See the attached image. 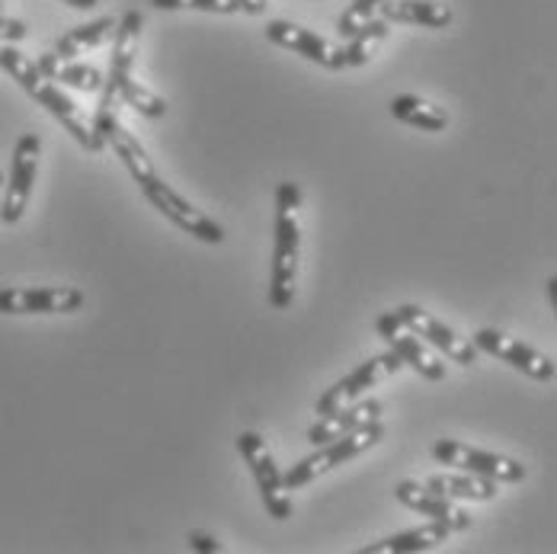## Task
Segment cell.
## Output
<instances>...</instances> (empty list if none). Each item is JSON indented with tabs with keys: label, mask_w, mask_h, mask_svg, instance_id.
Instances as JSON below:
<instances>
[{
	"label": "cell",
	"mask_w": 557,
	"mask_h": 554,
	"mask_svg": "<svg viewBox=\"0 0 557 554\" xmlns=\"http://www.w3.org/2000/svg\"><path fill=\"white\" fill-rule=\"evenodd\" d=\"M301 189L298 183L285 180L276 189V244L270 263V305L282 311L295 298L298 257H301Z\"/></svg>",
	"instance_id": "cell-2"
},
{
	"label": "cell",
	"mask_w": 557,
	"mask_h": 554,
	"mask_svg": "<svg viewBox=\"0 0 557 554\" xmlns=\"http://www.w3.org/2000/svg\"><path fill=\"white\" fill-rule=\"evenodd\" d=\"M478 346V353H487V356H497L500 362L512 366L516 372L535 379V382H552L555 379V359H548L545 353L525 346L522 340H512L506 333L494 331V328H484V331L474 333L471 340Z\"/></svg>",
	"instance_id": "cell-10"
},
{
	"label": "cell",
	"mask_w": 557,
	"mask_h": 554,
	"mask_svg": "<svg viewBox=\"0 0 557 554\" xmlns=\"http://www.w3.org/2000/svg\"><path fill=\"white\" fill-rule=\"evenodd\" d=\"M382 3H385V0H352V3L343 10V16L336 20V33H339L343 39L356 36L369 20H375V13H379Z\"/></svg>",
	"instance_id": "cell-25"
},
{
	"label": "cell",
	"mask_w": 557,
	"mask_h": 554,
	"mask_svg": "<svg viewBox=\"0 0 557 554\" xmlns=\"http://www.w3.org/2000/svg\"><path fill=\"white\" fill-rule=\"evenodd\" d=\"M267 39L273 46H278V49H288V52L308 58V61L327 67V71H343V49L334 46V42H327L324 36L298 26V23H288V20L267 23Z\"/></svg>",
	"instance_id": "cell-14"
},
{
	"label": "cell",
	"mask_w": 557,
	"mask_h": 554,
	"mask_svg": "<svg viewBox=\"0 0 557 554\" xmlns=\"http://www.w3.org/2000/svg\"><path fill=\"white\" fill-rule=\"evenodd\" d=\"M430 491L436 494H446L451 500H494L500 494V481H491V478H481V475H468V471H443V475H433L426 481Z\"/></svg>",
	"instance_id": "cell-20"
},
{
	"label": "cell",
	"mask_w": 557,
	"mask_h": 554,
	"mask_svg": "<svg viewBox=\"0 0 557 554\" xmlns=\"http://www.w3.org/2000/svg\"><path fill=\"white\" fill-rule=\"evenodd\" d=\"M36 67L52 84L74 87L81 94H100L103 90V74L94 64H81V61H71V58H58L55 52H46V56H39Z\"/></svg>",
	"instance_id": "cell-17"
},
{
	"label": "cell",
	"mask_w": 557,
	"mask_h": 554,
	"mask_svg": "<svg viewBox=\"0 0 557 554\" xmlns=\"http://www.w3.org/2000/svg\"><path fill=\"white\" fill-rule=\"evenodd\" d=\"M115 23L119 20H112V16H100V20H90L84 26L67 29L64 36H58L55 56L77 58L84 56V52H90V49H103L107 42H112V36H115Z\"/></svg>",
	"instance_id": "cell-21"
},
{
	"label": "cell",
	"mask_w": 557,
	"mask_h": 554,
	"mask_svg": "<svg viewBox=\"0 0 557 554\" xmlns=\"http://www.w3.org/2000/svg\"><path fill=\"white\" fill-rule=\"evenodd\" d=\"M0 202H3V173H0Z\"/></svg>",
	"instance_id": "cell-31"
},
{
	"label": "cell",
	"mask_w": 557,
	"mask_h": 554,
	"mask_svg": "<svg viewBox=\"0 0 557 554\" xmlns=\"http://www.w3.org/2000/svg\"><path fill=\"white\" fill-rule=\"evenodd\" d=\"M382 20L388 23H407V26H426V29H446L451 23V10L436 0H385Z\"/></svg>",
	"instance_id": "cell-18"
},
{
	"label": "cell",
	"mask_w": 557,
	"mask_h": 554,
	"mask_svg": "<svg viewBox=\"0 0 557 554\" xmlns=\"http://www.w3.org/2000/svg\"><path fill=\"white\" fill-rule=\"evenodd\" d=\"M0 13H3V0H0Z\"/></svg>",
	"instance_id": "cell-32"
},
{
	"label": "cell",
	"mask_w": 557,
	"mask_h": 554,
	"mask_svg": "<svg viewBox=\"0 0 557 554\" xmlns=\"http://www.w3.org/2000/svg\"><path fill=\"white\" fill-rule=\"evenodd\" d=\"M394 497L400 500L404 506L417 509L420 516H430V519L448 522V526H451V532H465V529H471V516H468L461 506H455V503H451V497L430 491L426 484H417V481H400V484L394 488Z\"/></svg>",
	"instance_id": "cell-15"
},
{
	"label": "cell",
	"mask_w": 557,
	"mask_h": 554,
	"mask_svg": "<svg viewBox=\"0 0 557 554\" xmlns=\"http://www.w3.org/2000/svg\"><path fill=\"white\" fill-rule=\"evenodd\" d=\"M448 535H451V526L448 522H440V519H430L426 526H417V529H407V532H397L385 542H375L369 549H362L366 554H417V552H430L436 545H443Z\"/></svg>",
	"instance_id": "cell-19"
},
{
	"label": "cell",
	"mask_w": 557,
	"mask_h": 554,
	"mask_svg": "<svg viewBox=\"0 0 557 554\" xmlns=\"http://www.w3.org/2000/svg\"><path fill=\"white\" fill-rule=\"evenodd\" d=\"M141 26H145V16L138 10H125V16L115 23V36H112V56H110V71L103 77V90H100V107L94 115V132L103 138V132L110 128L112 122H119V84L132 74L135 67V58H138V39H141Z\"/></svg>",
	"instance_id": "cell-3"
},
{
	"label": "cell",
	"mask_w": 557,
	"mask_h": 554,
	"mask_svg": "<svg viewBox=\"0 0 557 554\" xmlns=\"http://www.w3.org/2000/svg\"><path fill=\"white\" fill-rule=\"evenodd\" d=\"M388 110L397 122L413 125V128H420V132H443L448 125L446 110H440V107H433V103H426V100H420V97H413V94L394 97L388 103Z\"/></svg>",
	"instance_id": "cell-22"
},
{
	"label": "cell",
	"mask_w": 557,
	"mask_h": 554,
	"mask_svg": "<svg viewBox=\"0 0 557 554\" xmlns=\"http://www.w3.org/2000/svg\"><path fill=\"white\" fill-rule=\"evenodd\" d=\"M61 3H67V7H74V10H94L100 0H61Z\"/></svg>",
	"instance_id": "cell-30"
},
{
	"label": "cell",
	"mask_w": 557,
	"mask_h": 554,
	"mask_svg": "<svg viewBox=\"0 0 557 554\" xmlns=\"http://www.w3.org/2000/svg\"><path fill=\"white\" fill-rule=\"evenodd\" d=\"M39 155H42V138L36 132L20 135V141L13 148V161H10V183H3L0 222L16 224L26 216L33 183H36V173H39Z\"/></svg>",
	"instance_id": "cell-6"
},
{
	"label": "cell",
	"mask_w": 557,
	"mask_h": 554,
	"mask_svg": "<svg viewBox=\"0 0 557 554\" xmlns=\"http://www.w3.org/2000/svg\"><path fill=\"white\" fill-rule=\"evenodd\" d=\"M388 20H369L356 36H349V46L343 49V67H362V64H369L375 58V52H379V46L388 39Z\"/></svg>",
	"instance_id": "cell-23"
},
{
	"label": "cell",
	"mask_w": 557,
	"mask_h": 554,
	"mask_svg": "<svg viewBox=\"0 0 557 554\" xmlns=\"http://www.w3.org/2000/svg\"><path fill=\"white\" fill-rule=\"evenodd\" d=\"M26 36H29V26H26V23L10 20V16H3V13H0V42H3V46L23 42Z\"/></svg>",
	"instance_id": "cell-27"
},
{
	"label": "cell",
	"mask_w": 557,
	"mask_h": 554,
	"mask_svg": "<svg viewBox=\"0 0 557 554\" xmlns=\"http://www.w3.org/2000/svg\"><path fill=\"white\" fill-rule=\"evenodd\" d=\"M189 549L202 554H215V552H222V542H219V539H212V535L193 532V535H189Z\"/></svg>",
	"instance_id": "cell-28"
},
{
	"label": "cell",
	"mask_w": 557,
	"mask_h": 554,
	"mask_svg": "<svg viewBox=\"0 0 557 554\" xmlns=\"http://www.w3.org/2000/svg\"><path fill=\"white\" fill-rule=\"evenodd\" d=\"M372 420H382V401H352L346 407H336L331 414H321L311 427H308V443L321 445L331 443L343 433H352Z\"/></svg>",
	"instance_id": "cell-16"
},
{
	"label": "cell",
	"mask_w": 557,
	"mask_h": 554,
	"mask_svg": "<svg viewBox=\"0 0 557 554\" xmlns=\"http://www.w3.org/2000/svg\"><path fill=\"white\" fill-rule=\"evenodd\" d=\"M161 10H206V13H240V0H151Z\"/></svg>",
	"instance_id": "cell-26"
},
{
	"label": "cell",
	"mask_w": 557,
	"mask_h": 554,
	"mask_svg": "<svg viewBox=\"0 0 557 554\" xmlns=\"http://www.w3.org/2000/svg\"><path fill=\"white\" fill-rule=\"evenodd\" d=\"M138 189L145 193V199L176 227H183L186 234H193L202 244H222L224 227L212 216H206L202 209H196L186 196H180L168 180H161V173H151L138 183Z\"/></svg>",
	"instance_id": "cell-5"
},
{
	"label": "cell",
	"mask_w": 557,
	"mask_h": 554,
	"mask_svg": "<svg viewBox=\"0 0 557 554\" xmlns=\"http://www.w3.org/2000/svg\"><path fill=\"white\" fill-rule=\"evenodd\" d=\"M237 452L244 455V461H247L250 471H253V481H257V488H260V500H263L267 513H270L273 519H278V522L288 519V516H292V497L285 494L282 471H278L273 452L267 448V440H263L260 433L247 430V433L237 436Z\"/></svg>",
	"instance_id": "cell-8"
},
{
	"label": "cell",
	"mask_w": 557,
	"mask_h": 554,
	"mask_svg": "<svg viewBox=\"0 0 557 554\" xmlns=\"http://www.w3.org/2000/svg\"><path fill=\"white\" fill-rule=\"evenodd\" d=\"M0 71H7L39 107H46V112H52L81 148H87L90 155H103L107 151V141L94 132V125L84 119L81 107L58 84H52L49 77H42V71L36 67L33 58H26L13 46H0Z\"/></svg>",
	"instance_id": "cell-1"
},
{
	"label": "cell",
	"mask_w": 557,
	"mask_h": 554,
	"mask_svg": "<svg viewBox=\"0 0 557 554\" xmlns=\"http://www.w3.org/2000/svg\"><path fill=\"white\" fill-rule=\"evenodd\" d=\"M375 331H379V336L388 343L391 353H397L400 362L410 366L420 379H426V382H443V379H446V362L436 356V349H433L426 340H420L413 331H407L394 311L382 315V318L375 321Z\"/></svg>",
	"instance_id": "cell-9"
},
{
	"label": "cell",
	"mask_w": 557,
	"mask_h": 554,
	"mask_svg": "<svg viewBox=\"0 0 557 554\" xmlns=\"http://www.w3.org/2000/svg\"><path fill=\"white\" fill-rule=\"evenodd\" d=\"M240 10H244V13H250V16H257V13H263V10H267V0H240Z\"/></svg>",
	"instance_id": "cell-29"
},
{
	"label": "cell",
	"mask_w": 557,
	"mask_h": 554,
	"mask_svg": "<svg viewBox=\"0 0 557 554\" xmlns=\"http://www.w3.org/2000/svg\"><path fill=\"white\" fill-rule=\"evenodd\" d=\"M119 100H122L125 107H132L135 112L148 115V119H164V115H168V100L158 97L154 90H148L145 84H138L132 74L119 84Z\"/></svg>",
	"instance_id": "cell-24"
},
{
	"label": "cell",
	"mask_w": 557,
	"mask_h": 554,
	"mask_svg": "<svg viewBox=\"0 0 557 554\" xmlns=\"http://www.w3.org/2000/svg\"><path fill=\"white\" fill-rule=\"evenodd\" d=\"M394 315L400 318V324H404L407 331H413L420 340H426L433 349L446 353L451 362H458V366H474V362H478V346H474L471 340L458 336V333L451 331L446 321H440L436 315H430V311H423V308H417V305H400Z\"/></svg>",
	"instance_id": "cell-11"
},
{
	"label": "cell",
	"mask_w": 557,
	"mask_h": 554,
	"mask_svg": "<svg viewBox=\"0 0 557 554\" xmlns=\"http://www.w3.org/2000/svg\"><path fill=\"white\" fill-rule=\"evenodd\" d=\"M84 292L74 285L52 288H0V315H71L81 311Z\"/></svg>",
	"instance_id": "cell-13"
},
{
	"label": "cell",
	"mask_w": 557,
	"mask_h": 554,
	"mask_svg": "<svg viewBox=\"0 0 557 554\" xmlns=\"http://www.w3.org/2000/svg\"><path fill=\"white\" fill-rule=\"evenodd\" d=\"M433 458L440 465H448L455 471H468V475H481L500 484H516L525 478V465H519L516 458H506L497 452H484L478 445L458 443V440H440L433 445Z\"/></svg>",
	"instance_id": "cell-7"
},
{
	"label": "cell",
	"mask_w": 557,
	"mask_h": 554,
	"mask_svg": "<svg viewBox=\"0 0 557 554\" xmlns=\"http://www.w3.org/2000/svg\"><path fill=\"white\" fill-rule=\"evenodd\" d=\"M397 369H404V362H400V356L397 353H382V356H372V359H366L362 366H356L346 379H339L334 389H327L321 394V401H318V417L321 414H331L336 407H346V404H352V401H359L362 394L369 389H375L385 376H394Z\"/></svg>",
	"instance_id": "cell-12"
},
{
	"label": "cell",
	"mask_w": 557,
	"mask_h": 554,
	"mask_svg": "<svg viewBox=\"0 0 557 554\" xmlns=\"http://www.w3.org/2000/svg\"><path fill=\"white\" fill-rule=\"evenodd\" d=\"M382 440H385V427H382V420H372V423H366V427H359V430H352V433L336 436L331 443L314 445L318 452L308 455V458H301L298 465H292V468L282 475V484H285V491H298V488L318 481L321 475L334 471L336 465H343V461L362 455L366 448H372V445L382 443Z\"/></svg>",
	"instance_id": "cell-4"
}]
</instances>
